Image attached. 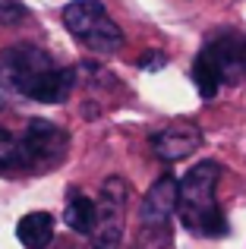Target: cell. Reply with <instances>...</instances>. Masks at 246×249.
<instances>
[{"label":"cell","mask_w":246,"mask_h":249,"mask_svg":"<svg viewBox=\"0 0 246 249\" xmlns=\"http://www.w3.org/2000/svg\"><path fill=\"white\" fill-rule=\"evenodd\" d=\"M73 85V70L57 67L54 57L35 44H13V48L0 51V107H6L13 98L63 104Z\"/></svg>","instance_id":"6da1fadb"},{"label":"cell","mask_w":246,"mask_h":249,"mask_svg":"<svg viewBox=\"0 0 246 249\" xmlns=\"http://www.w3.org/2000/svg\"><path fill=\"white\" fill-rule=\"evenodd\" d=\"M218 177H221V167L215 161H202L180 180L177 214L186 231L199 233V237H221V233H228V221H224V212L215 196Z\"/></svg>","instance_id":"7a4b0ae2"},{"label":"cell","mask_w":246,"mask_h":249,"mask_svg":"<svg viewBox=\"0 0 246 249\" xmlns=\"http://www.w3.org/2000/svg\"><path fill=\"white\" fill-rule=\"evenodd\" d=\"M193 82L202 98H215L221 85L246 82V35L218 32L193 63Z\"/></svg>","instance_id":"3957f363"},{"label":"cell","mask_w":246,"mask_h":249,"mask_svg":"<svg viewBox=\"0 0 246 249\" xmlns=\"http://www.w3.org/2000/svg\"><path fill=\"white\" fill-rule=\"evenodd\" d=\"M63 25L73 32L79 44H86L95 54H117L123 48L120 25L107 16L98 0H73L63 6Z\"/></svg>","instance_id":"277c9868"},{"label":"cell","mask_w":246,"mask_h":249,"mask_svg":"<svg viewBox=\"0 0 246 249\" xmlns=\"http://www.w3.org/2000/svg\"><path fill=\"white\" fill-rule=\"evenodd\" d=\"M19 139H22V152H25V174H48L51 167H57L63 161L70 145L67 133L44 117H35Z\"/></svg>","instance_id":"5b68a950"},{"label":"cell","mask_w":246,"mask_h":249,"mask_svg":"<svg viewBox=\"0 0 246 249\" xmlns=\"http://www.w3.org/2000/svg\"><path fill=\"white\" fill-rule=\"evenodd\" d=\"M126 196L129 186L120 177H111L101 186V199H98V221L95 231L88 233V249H117L123 237V218H126Z\"/></svg>","instance_id":"8992f818"},{"label":"cell","mask_w":246,"mask_h":249,"mask_svg":"<svg viewBox=\"0 0 246 249\" xmlns=\"http://www.w3.org/2000/svg\"><path fill=\"white\" fill-rule=\"evenodd\" d=\"M177 193H180V183L174 177H161L152 189H148L145 202H142V231L145 233H167V221L171 214L177 212Z\"/></svg>","instance_id":"52a82bcc"},{"label":"cell","mask_w":246,"mask_h":249,"mask_svg":"<svg viewBox=\"0 0 246 249\" xmlns=\"http://www.w3.org/2000/svg\"><path fill=\"white\" fill-rule=\"evenodd\" d=\"M202 145V133L196 123H171L167 129H161L152 139V148L161 161H180L190 158L196 148Z\"/></svg>","instance_id":"ba28073f"},{"label":"cell","mask_w":246,"mask_h":249,"mask_svg":"<svg viewBox=\"0 0 246 249\" xmlns=\"http://www.w3.org/2000/svg\"><path fill=\"white\" fill-rule=\"evenodd\" d=\"M63 221H67L70 231L88 237V233L95 231V221H98V202H92L88 196H82L79 189H70L67 193V208H63Z\"/></svg>","instance_id":"9c48e42d"},{"label":"cell","mask_w":246,"mask_h":249,"mask_svg":"<svg viewBox=\"0 0 246 249\" xmlns=\"http://www.w3.org/2000/svg\"><path fill=\"white\" fill-rule=\"evenodd\" d=\"M16 237H19V243L29 246V249L51 246V240H54V218H51L48 212L25 214V218L19 221V227H16Z\"/></svg>","instance_id":"30bf717a"},{"label":"cell","mask_w":246,"mask_h":249,"mask_svg":"<svg viewBox=\"0 0 246 249\" xmlns=\"http://www.w3.org/2000/svg\"><path fill=\"white\" fill-rule=\"evenodd\" d=\"M22 170H25L22 139L0 126V174H22Z\"/></svg>","instance_id":"8fae6325"},{"label":"cell","mask_w":246,"mask_h":249,"mask_svg":"<svg viewBox=\"0 0 246 249\" xmlns=\"http://www.w3.org/2000/svg\"><path fill=\"white\" fill-rule=\"evenodd\" d=\"M25 19V6L19 0H0V25H16Z\"/></svg>","instance_id":"7c38bea8"},{"label":"cell","mask_w":246,"mask_h":249,"mask_svg":"<svg viewBox=\"0 0 246 249\" xmlns=\"http://www.w3.org/2000/svg\"><path fill=\"white\" fill-rule=\"evenodd\" d=\"M148 60H142V67H164V54H145Z\"/></svg>","instance_id":"4fadbf2b"}]
</instances>
